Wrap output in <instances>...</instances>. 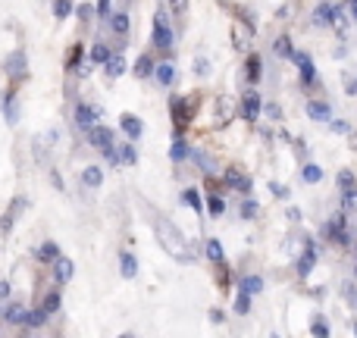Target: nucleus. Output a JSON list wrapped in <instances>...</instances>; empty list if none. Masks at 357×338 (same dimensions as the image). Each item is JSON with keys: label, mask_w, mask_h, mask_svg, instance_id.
Masks as SVG:
<instances>
[{"label": "nucleus", "mask_w": 357, "mask_h": 338, "mask_svg": "<svg viewBox=\"0 0 357 338\" xmlns=\"http://www.w3.org/2000/svg\"><path fill=\"white\" fill-rule=\"evenodd\" d=\"M154 232H157V241H160V247L169 254L173 260H188V245H185L182 232L173 226L169 220H157L154 222Z\"/></svg>", "instance_id": "f257e3e1"}, {"label": "nucleus", "mask_w": 357, "mask_h": 338, "mask_svg": "<svg viewBox=\"0 0 357 338\" xmlns=\"http://www.w3.org/2000/svg\"><path fill=\"white\" fill-rule=\"evenodd\" d=\"M154 44L160 50L173 47V29H169V22H167V13H157L154 16Z\"/></svg>", "instance_id": "f03ea898"}, {"label": "nucleus", "mask_w": 357, "mask_h": 338, "mask_svg": "<svg viewBox=\"0 0 357 338\" xmlns=\"http://www.w3.org/2000/svg\"><path fill=\"white\" fill-rule=\"evenodd\" d=\"M6 75H10L13 82H19V79L29 75V60H25L22 50H13V54L6 56Z\"/></svg>", "instance_id": "7ed1b4c3"}, {"label": "nucleus", "mask_w": 357, "mask_h": 338, "mask_svg": "<svg viewBox=\"0 0 357 338\" xmlns=\"http://www.w3.org/2000/svg\"><path fill=\"white\" fill-rule=\"evenodd\" d=\"M98 119H100V107H91V104L75 107V125H79L82 132H88L91 125H98Z\"/></svg>", "instance_id": "20e7f679"}, {"label": "nucleus", "mask_w": 357, "mask_h": 338, "mask_svg": "<svg viewBox=\"0 0 357 338\" xmlns=\"http://www.w3.org/2000/svg\"><path fill=\"white\" fill-rule=\"evenodd\" d=\"M88 141H91V148H98V151H110L113 132L107 129V125H91V129H88Z\"/></svg>", "instance_id": "39448f33"}, {"label": "nucleus", "mask_w": 357, "mask_h": 338, "mask_svg": "<svg viewBox=\"0 0 357 338\" xmlns=\"http://www.w3.org/2000/svg\"><path fill=\"white\" fill-rule=\"evenodd\" d=\"M73 272H75V266H73V260L69 257H56L54 260V282L56 285H66L69 279H73Z\"/></svg>", "instance_id": "423d86ee"}, {"label": "nucleus", "mask_w": 357, "mask_h": 338, "mask_svg": "<svg viewBox=\"0 0 357 338\" xmlns=\"http://www.w3.org/2000/svg\"><path fill=\"white\" fill-rule=\"evenodd\" d=\"M0 110H3L6 123L16 125V123H19V104H16V94H13V91L0 94Z\"/></svg>", "instance_id": "0eeeda50"}, {"label": "nucleus", "mask_w": 357, "mask_h": 338, "mask_svg": "<svg viewBox=\"0 0 357 338\" xmlns=\"http://www.w3.org/2000/svg\"><path fill=\"white\" fill-rule=\"evenodd\" d=\"M25 207H29V201H25V197H16V201H13V207L6 210V213H3V220H0V232H3V235H10L13 222H16V213H19V210H25Z\"/></svg>", "instance_id": "6e6552de"}, {"label": "nucleus", "mask_w": 357, "mask_h": 338, "mask_svg": "<svg viewBox=\"0 0 357 338\" xmlns=\"http://www.w3.org/2000/svg\"><path fill=\"white\" fill-rule=\"evenodd\" d=\"M104 66H107V75H110V79H119V75L126 72V56L116 50V54H110V56H107V63H104Z\"/></svg>", "instance_id": "1a4fd4ad"}, {"label": "nucleus", "mask_w": 357, "mask_h": 338, "mask_svg": "<svg viewBox=\"0 0 357 338\" xmlns=\"http://www.w3.org/2000/svg\"><path fill=\"white\" fill-rule=\"evenodd\" d=\"M329 238H335V241H342V245H348L345 216H333V220H329Z\"/></svg>", "instance_id": "9d476101"}, {"label": "nucleus", "mask_w": 357, "mask_h": 338, "mask_svg": "<svg viewBox=\"0 0 357 338\" xmlns=\"http://www.w3.org/2000/svg\"><path fill=\"white\" fill-rule=\"evenodd\" d=\"M119 123H123V132H126V135H129V138H142V119H138V116H132V113H123V119H119Z\"/></svg>", "instance_id": "9b49d317"}, {"label": "nucleus", "mask_w": 357, "mask_h": 338, "mask_svg": "<svg viewBox=\"0 0 357 338\" xmlns=\"http://www.w3.org/2000/svg\"><path fill=\"white\" fill-rule=\"evenodd\" d=\"M295 60H298V66H301V79H304V82H314V79H317L314 60H310L307 54H295Z\"/></svg>", "instance_id": "f8f14e48"}, {"label": "nucleus", "mask_w": 357, "mask_h": 338, "mask_svg": "<svg viewBox=\"0 0 357 338\" xmlns=\"http://www.w3.org/2000/svg\"><path fill=\"white\" fill-rule=\"evenodd\" d=\"M314 263H317V251H314V245H310L307 251L301 254V260H298V276H310Z\"/></svg>", "instance_id": "ddd939ff"}, {"label": "nucleus", "mask_w": 357, "mask_h": 338, "mask_svg": "<svg viewBox=\"0 0 357 338\" xmlns=\"http://www.w3.org/2000/svg\"><path fill=\"white\" fill-rule=\"evenodd\" d=\"M113 154H116V163H126V167L138 163V151L132 148V144H123V148H113Z\"/></svg>", "instance_id": "4468645a"}, {"label": "nucleus", "mask_w": 357, "mask_h": 338, "mask_svg": "<svg viewBox=\"0 0 357 338\" xmlns=\"http://www.w3.org/2000/svg\"><path fill=\"white\" fill-rule=\"evenodd\" d=\"M82 182L88 185V188H100V182H104V169L100 167H88L82 172Z\"/></svg>", "instance_id": "2eb2a0df"}, {"label": "nucleus", "mask_w": 357, "mask_h": 338, "mask_svg": "<svg viewBox=\"0 0 357 338\" xmlns=\"http://www.w3.org/2000/svg\"><path fill=\"white\" fill-rule=\"evenodd\" d=\"M257 113H260V94L257 91H248L245 94V116L248 119H257Z\"/></svg>", "instance_id": "dca6fc26"}, {"label": "nucleus", "mask_w": 357, "mask_h": 338, "mask_svg": "<svg viewBox=\"0 0 357 338\" xmlns=\"http://www.w3.org/2000/svg\"><path fill=\"white\" fill-rule=\"evenodd\" d=\"M154 75H157V82H160V85H173V82H176V66H173V63H163V66L154 69Z\"/></svg>", "instance_id": "f3484780"}, {"label": "nucleus", "mask_w": 357, "mask_h": 338, "mask_svg": "<svg viewBox=\"0 0 357 338\" xmlns=\"http://www.w3.org/2000/svg\"><path fill=\"white\" fill-rule=\"evenodd\" d=\"M314 25H320V29H323V25H333V6H329V3L317 6V10H314Z\"/></svg>", "instance_id": "a211bd4d"}, {"label": "nucleus", "mask_w": 357, "mask_h": 338, "mask_svg": "<svg viewBox=\"0 0 357 338\" xmlns=\"http://www.w3.org/2000/svg\"><path fill=\"white\" fill-rule=\"evenodd\" d=\"M25 314H29V310L22 307V304H13V307H6V323H13V326H22L25 323Z\"/></svg>", "instance_id": "6ab92c4d"}, {"label": "nucleus", "mask_w": 357, "mask_h": 338, "mask_svg": "<svg viewBox=\"0 0 357 338\" xmlns=\"http://www.w3.org/2000/svg\"><path fill=\"white\" fill-rule=\"evenodd\" d=\"M151 72H154V60H151L148 54H142L135 60V75H138V79H148Z\"/></svg>", "instance_id": "aec40b11"}, {"label": "nucleus", "mask_w": 357, "mask_h": 338, "mask_svg": "<svg viewBox=\"0 0 357 338\" xmlns=\"http://www.w3.org/2000/svg\"><path fill=\"white\" fill-rule=\"evenodd\" d=\"M119 270H123V276H126V279H135V272H138V260L132 257V254H123V257H119Z\"/></svg>", "instance_id": "412c9836"}, {"label": "nucleus", "mask_w": 357, "mask_h": 338, "mask_svg": "<svg viewBox=\"0 0 357 338\" xmlns=\"http://www.w3.org/2000/svg\"><path fill=\"white\" fill-rule=\"evenodd\" d=\"M307 116L310 119H320V123H329V119H333V113H329L326 104H307Z\"/></svg>", "instance_id": "4be33fe9"}, {"label": "nucleus", "mask_w": 357, "mask_h": 338, "mask_svg": "<svg viewBox=\"0 0 357 338\" xmlns=\"http://www.w3.org/2000/svg\"><path fill=\"white\" fill-rule=\"evenodd\" d=\"M35 254H38V260H50V263H54V260H56V257H60V247H56V245H54V241H44V245H41V247H38V251H35Z\"/></svg>", "instance_id": "5701e85b"}, {"label": "nucleus", "mask_w": 357, "mask_h": 338, "mask_svg": "<svg viewBox=\"0 0 357 338\" xmlns=\"http://www.w3.org/2000/svg\"><path fill=\"white\" fill-rule=\"evenodd\" d=\"M44 323H47V314H44V310H31V314H25V323H22V326H29V329H41Z\"/></svg>", "instance_id": "b1692460"}, {"label": "nucleus", "mask_w": 357, "mask_h": 338, "mask_svg": "<svg viewBox=\"0 0 357 338\" xmlns=\"http://www.w3.org/2000/svg\"><path fill=\"white\" fill-rule=\"evenodd\" d=\"M110 29L116 31V35H126V31H129V16H126V13H116V16L110 19Z\"/></svg>", "instance_id": "393cba45"}, {"label": "nucleus", "mask_w": 357, "mask_h": 338, "mask_svg": "<svg viewBox=\"0 0 357 338\" xmlns=\"http://www.w3.org/2000/svg\"><path fill=\"white\" fill-rule=\"evenodd\" d=\"M188 154H191V148L182 141V138H176V141H173V151H169V157H173V160H185Z\"/></svg>", "instance_id": "a878e982"}, {"label": "nucleus", "mask_w": 357, "mask_h": 338, "mask_svg": "<svg viewBox=\"0 0 357 338\" xmlns=\"http://www.w3.org/2000/svg\"><path fill=\"white\" fill-rule=\"evenodd\" d=\"M41 310H44V314H56V310H60V295H56V291H50V295L47 298H44V304H41Z\"/></svg>", "instance_id": "bb28decb"}, {"label": "nucleus", "mask_w": 357, "mask_h": 338, "mask_svg": "<svg viewBox=\"0 0 357 338\" xmlns=\"http://www.w3.org/2000/svg\"><path fill=\"white\" fill-rule=\"evenodd\" d=\"M73 13V0H54V16L56 19H66Z\"/></svg>", "instance_id": "cd10ccee"}, {"label": "nucleus", "mask_w": 357, "mask_h": 338, "mask_svg": "<svg viewBox=\"0 0 357 338\" xmlns=\"http://www.w3.org/2000/svg\"><path fill=\"white\" fill-rule=\"evenodd\" d=\"M276 56H295V50H291V41L289 38H276Z\"/></svg>", "instance_id": "c85d7f7f"}, {"label": "nucleus", "mask_w": 357, "mask_h": 338, "mask_svg": "<svg viewBox=\"0 0 357 338\" xmlns=\"http://www.w3.org/2000/svg\"><path fill=\"white\" fill-rule=\"evenodd\" d=\"M182 201L188 203L191 210H197V213H201V194H197L195 188H188V191H185V194H182Z\"/></svg>", "instance_id": "c756f323"}, {"label": "nucleus", "mask_w": 357, "mask_h": 338, "mask_svg": "<svg viewBox=\"0 0 357 338\" xmlns=\"http://www.w3.org/2000/svg\"><path fill=\"white\" fill-rule=\"evenodd\" d=\"M260 289H264V282H260L257 276H248L245 282H241V291H248V295H257Z\"/></svg>", "instance_id": "7c9ffc66"}, {"label": "nucleus", "mask_w": 357, "mask_h": 338, "mask_svg": "<svg viewBox=\"0 0 357 338\" xmlns=\"http://www.w3.org/2000/svg\"><path fill=\"white\" fill-rule=\"evenodd\" d=\"M107 56H110V47H107V44H94L91 47V60L94 63H107Z\"/></svg>", "instance_id": "2f4dec72"}, {"label": "nucleus", "mask_w": 357, "mask_h": 338, "mask_svg": "<svg viewBox=\"0 0 357 338\" xmlns=\"http://www.w3.org/2000/svg\"><path fill=\"white\" fill-rule=\"evenodd\" d=\"M301 176H304V182H320V178H323V169H320V167H314V163H307Z\"/></svg>", "instance_id": "473e14b6"}, {"label": "nucleus", "mask_w": 357, "mask_h": 338, "mask_svg": "<svg viewBox=\"0 0 357 338\" xmlns=\"http://www.w3.org/2000/svg\"><path fill=\"white\" fill-rule=\"evenodd\" d=\"M248 79L251 82L260 79V56H248Z\"/></svg>", "instance_id": "72a5a7b5"}, {"label": "nucleus", "mask_w": 357, "mask_h": 338, "mask_svg": "<svg viewBox=\"0 0 357 338\" xmlns=\"http://www.w3.org/2000/svg\"><path fill=\"white\" fill-rule=\"evenodd\" d=\"M207 257H210V260H222V245H220L216 238L207 241Z\"/></svg>", "instance_id": "f704fd0d"}, {"label": "nucleus", "mask_w": 357, "mask_h": 338, "mask_svg": "<svg viewBox=\"0 0 357 338\" xmlns=\"http://www.w3.org/2000/svg\"><path fill=\"white\" fill-rule=\"evenodd\" d=\"M248 298H251L248 291H241V295H238V304H235V310H238V314H248V310H251V301H248Z\"/></svg>", "instance_id": "c9c22d12"}, {"label": "nucleus", "mask_w": 357, "mask_h": 338, "mask_svg": "<svg viewBox=\"0 0 357 338\" xmlns=\"http://www.w3.org/2000/svg\"><path fill=\"white\" fill-rule=\"evenodd\" d=\"M254 213H257V203H254V201H245V207H241V216H245V220H251Z\"/></svg>", "instance_id": "e433bc0d"}, {"label": "nucleus", "mask_w": 357, "mask_h": 338, "mask_svg": "<svg viewBox=\"0 0 357 338\" xmlns=\"http://www.w3.org/2000/svg\"><path fill=\"white\" fill-rule=\"evenodd\" d=\"M310 332H314V335H320V338H326V335H329V329H326V323H320V320H317L314 326H310Z\"/></svg>", "instance_id": "4c0bfd02"}, {"label": "nucleus", "mask_w": 357, "mask_h": 338, "mask_svg": "<svg viewBox=\"0 0 357 338\" xmlns=\"http://www.w3.org/2000/svg\"><path fill=\"white\" fill-rule=\"evenodd\" d=\"M207 207H210V213H216V216L222 213V201H220V197H210V201H207Z\"/></svg>", "instance_id": "58836bf2"}, {"label": "nucleus", "mask_w": 357, "mask_h": 338, "mask_svg": "<svg viewBox=\"0 0 357 338\" xmlns=\"http://www.w3.org/2000/svg\"><path fill=\"white\" fill-rule=\"evenodd\" d=\"M329 129H333V132H351V125H348V123H342V119H335V123H333V119H329Z\"/></svg>", "instance_id": "ea45409f"}, {"label": "nucleus", "mask_w": 357, "mask_h": 338, "mask_svg": "<svg viewBox=\"0 0 357 338\" xmlns=\"http://www.w3.org/2000/svg\"><path fill=\"white\" fill-rule=\"evenodd\" d=\"M169 6H173V13H176V16H182V13H185V6H188V0H169Z\"/></svg>", "instance_id": "a19ab883"}, {"label": "nucleus", "mask_w": 357, "mask_h": 338, "mask_svg": "<svg viewBox=\"0 0 357 338\" xmlns=\"http://www.w3.org/2000/svg\"><path fill=\"white\" fill-rule=\"evenodd\" d=\"M79 56H82V47H79V44H75V47H73V54H69V66H75V63H79Z\"/></svg>", "instance_id": "79ce46f5"}, {"label": "nucleus", "mask_w": 357, "mask_h": 338, "mask_svg": "<svg viewBox=\"0 0 357 338\" xmlns=\"http://www.w3.org/2000/svg\"><path fill=\"white\" fill-rule=\"evenodd\" d=\"M270 188H273V194H279V197H289V188H282V185H276V182H273Z\"/></svg>", "instance_id": "37998d69"}, {"label": "nucleus", "mask_w": 357, "mask_h": 338, "mask_svg": "<svg viewBox=\"0 0 357 338\" xmlns=\"http://www.w3.org/2000/svg\"><path fill=\"white\" fill-rule=\"evenodd\" d=\"M98 13L107 16V13H110V0H98Z\"/></svg>", "instance_id": "c03bdc74"}, {"label": "nucleus", "mask_w": 357, "mask_h": 338, "mask_svg": "<svg viewBox=\"0 0 357 338\" xmlns=\"http://www.w3.org/2000/svg\"><path fill=\"white\" fill-rule=\"evenodd\" d=\"M195 69H197V75H204V72H207V60H204V56H201V60H195Z\"/></svg>", "instance_id": "a18cd8bd"}, {"label": "nucleus", "mask_w": 357, "mask_h": 338, "mask_svg": "<svg viewBox=\"0 0 357 338\" xmlns=\"http://www.w3.org/2000/svg\"><path fill=\"white\" fill-rule=\"evenodd\" d=\"M342 185H345V188H351V185H354V178H351V172H342Z\"/></svg>", "instance_id": "49530a36"}, {"label": "nucleus", "mask_w": 357, "mask_h": 338, "mask_svg": "<svg viewBox=\"0 0 357 338\" xmlns=\"http://www.w3.org/2000/svg\"><path fill=\"white\" fill-rule=\"evenodd\" d=\"M6 295H10V285H6V282H0V301H3Z\"/></svg>", "instance_id": "de8ad7c7"}, {"label": "nucleus", "mask_w": 357, "mask_h": 338, "mask_svg": "<svg viewBox=\"0 0 357 338\" xmlns=\"http://www.w3.org/2000/svg\"><path fill=\"white\" fill-rule=\"evenodd\" d=\"M351 13H354V19H357V0H351Z\"/></svg>", "instance_id": "09e8293b"}, {"label": "nucleus", "mask_w": 357, "mask_h": 338, "mask_svg": "<svg viewBox=\"0 0 357 338\" xmlns=\"http://www.w3.org/2000/svg\"><path fill=\"white\" fill-rule=\"evenodd\" d=\"M351 91H357V82H354V85H351Z\"/></svg>", "instance_id": "8fccbe9b"}, {"label": "nucleus", "mask_w": 357, "mask_h": 338, "mask_svg": "<svg viewBox=\"0 0 357 338\" xmlns=\"http://www.w3.org/2000/svg\"><path fill=\"white\" fill-rule=\"evenodd\" d=\"M354 335H357V323H354Z\"/></svg>", "instance_id": "3c124183"}, {"label": "nucleus", "mask_w": 357, "mask_h": 338, "mask_svg": "<svg viewBox=\"0 0 357 338\" xmlns=\"http://www.w3.org/2000/svg\"><path fill=\"white\" fill-rule=\"evenodd\" d=\"M0 314H3V307H0Z\"/></svg>", "instance_id": "603ef678"}]
</instances>
